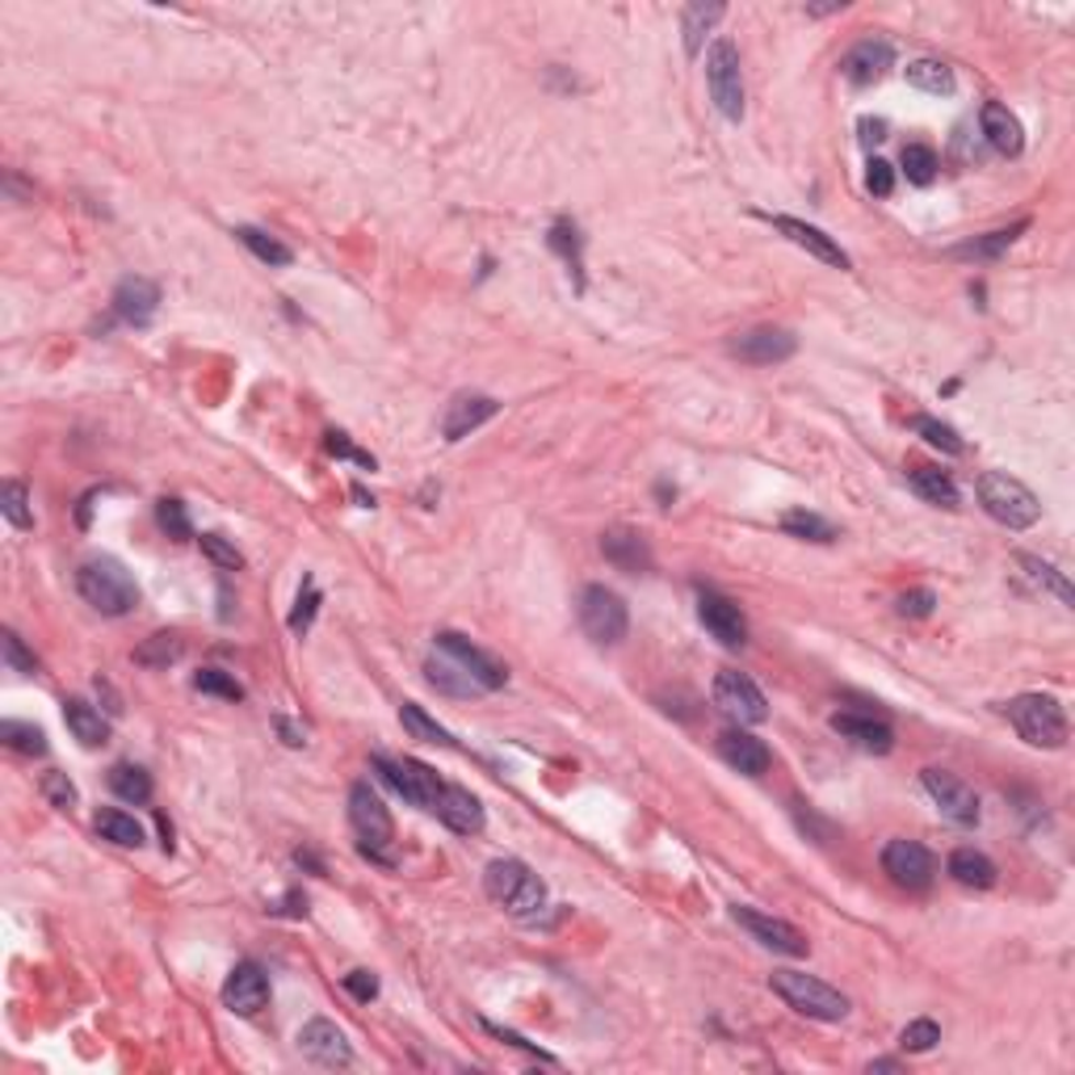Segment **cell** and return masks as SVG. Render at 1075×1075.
<instances>
[{
  "label": "cell",
  "mask_w": 1075,
  "mask_h": 1075,
  "mask_svg": "<svg viewBox=\"0 0 1075 1075\" xmlns=\"http://www.w3.org/2000/svg\"><path fill=\"white\" fill-rule=\"evenodd\" d=\"M483 891L492 904H501L513 920H538L547 911V886L526 861L501 858L483 870Z\"/></svg>",
  "instance_id": "obj_1"
},
{
  "label": "cell",
  "mask_w": 1075,
  "mask_h": 1075,
  "mask_svg": "<svg viewBox=\"0 0 1075 1075\" xmlns=\"http://www.w3.org/2000/svg\"><path fill=\"white\" fill-rule=\"evenodd\" d=\"M76 593L93 605L97 614H105V618H122V614H131L135 605H139V584H135V575L122 568L119 559H89V563H80V572H76Z\"/></svg>",
  "instance_id": "obj_2"
},
{
  "label": "cell",
  "mask_w": 1075,
  "mask_h": 1075,
  "mask_svg": "<svg viewBox=\"0 0 1075 1075\" xmlns=\"http://www.w3.org/2000/svg\"><path fill=\"white\" fill-rule=\"evenodd\" d=\"M769 987L773 996H782L786 1008H794L798 1017H811V1021H844L849 1017V996L828 987L824 979L815 975H803V971H773L769 975Z\"/></svg>",
  "instance_id": "obj_3"
},
{
  "label": "cell",
  "mask_w": 1075,
  "mask_h": 1075,
  "mask_svg": "<svg viewBox=\"0 0 1075 1075\" xmlns=\"http://www.w3.org/2000/svg\"><path fill=\"white\" fill-rule=\"evenodd\" d=\"M1004 715L1029 748H1063L1072 736V723L1051 693H1021L1004 706Z\"/></svg>",
  "instance_id": "obj_4"
},
{
  "label": "cell",
  "mask_w": 1075,
  "mask_h": 1075,
  "mask_svg": "<svg viewBox=\"0 0 1075 1075\" xmlns=\"http://www.w3.org/2000/svg\"><path fill=\"white\" fill-rule=\"evenodd\" d=\"M975 492H979V504L987 508V517L1008 529H1029V526H1038V517H1042L1038 496L1029 492L1021 479L1004 475V471H987V475H979Z\"/></svg>",
  "instance_id": "obj_5"
},
{
  "label": "cell",
  "mask_w": 1075,
  "mask_h": 1075,
  "mask_svg": "<svg viewBox=\"0 0 1075 1075\" xmlns=\"http://www.w3.org/2000/svg\"><path fill=\"white\" fill-rule=\"evenodd\" d=\"M349 824H354V832H358V840H361V853H370V858H379V861H391L395 824H391V815H387L383 798L366 786V782H358V786L349 790Z\"/></svg>",
  "instance_id": "obj_6"
},
{
  "label": "cell",
  "mask_w": 1075,
  "mask_h": 1075,
  "mask_svg": "<svg viewBox=\"0 0 1075 1075\" xmlns=\"http://www.w3.org/2000/svg\"><path fill=\"white\" fill-rule=\"evenodd\" d=\"M706 85L715 97L718 114L727 122L743 119V72H740V51L731 38H718L706 51Z\"/></svg>",
  "instance_id": "obj_7"
},
{
  "label": "cell",
  "mask_w": 1075,
  "mask_h": 1075,
  "mask_svg": "<svg viewBox=\"0 0 1075 1075\" xmlns=\"http://www.w3.org/2000/svg\"><path fill=\"white\" fill-rule=\"evenodd\" d=\"M580 630L593 639V643L609 647V643H622L626 639V605L614 589H605V584H589L584 593H580Z\"/></svg>",
  "instance_id": "obj_8"
},
{
  "label": "cell",
  "mask_w": 1075,
  "mask_h": 1075,
  "mask_svg": "<svg viewBox=\"0 0 1075 1075\" xmlns=\"http://www.w3.org/2000/svg\"><path fill=\"white\" fill-rule=\"evenodd\" d=\"M374 773L383 777L387 786L395 790L404 803H412V807H425V811H433L437 807V798H441V790H446V782L433 773L429 765H421V761H412V757H404V761H391V757H374Z\"/></svg>",
  "instance_id": "obj_9"
},
{
  "label": "cell",
  "mask_w": 1075,
  "mask_h": 1075,
  "mask_svg": "<svg viewBox=\"0 0 1075 1075\" xmlns=\"http://www.w3.org/2000/svg\"><path fill=\"white\" fill-rule=\"evenodd\" d=\"M710 697H715L718 710H723L727 718H736V723H765L769 718V702H765V693H761V685L736 669L718 672Z\"/></svg>",
  "instance_id": "obj_10"
},
{
  "label": "cell",
  "mask_w": 1075,
  "mask_h": 1075,
  "mask_svg": "<svg viewBox=\"0 0 1075 1075\" xmlns=\"http://www.w3.org/2000/svg\"><path fill=\"white\" fill-rule=\"evenodd\" d=\"M920 782H925L929 798L937 803V811L945 815L950 824H958V828H975V824H979V798H975V790L966 786L958 773L925 769Z\"/></svg>",
  "instance_id": "obj_11"
},
{
  "label": "cell",
  "mask_w": 1075,
  "mask_h": 1075,
  "mask_svg": "<svg viewBox=\"0 0 1075 1075\" xmlns=\"http://www.w3.org/2000/svg\"><path fill=\"white\" fill-rule=\"evenodd\" d=\"M883 870L891 874V883L904 886V891H929L932 878H937V865H932V853L916 840H891L883 849Z\"/></svg>",
  "instance_id": "obj_12"
},
{
  "label": "cell",
  "mask_w": 1075,
  "mask_h": 1075,
  "mask_svg": "<svg viewBox=\"0 0 1075 1075\" xmlns=\"http://www.w3.org/2000/svg\"><path fill=\"white\" fill-rule=\"evenodd\" d=\"M731 920H736L740 929L752 932V941H761V945H765V950H773V954L803 958L807 950H811V945H807V937L794 929V925H786V920H777V916H765V911L736 904V908H731Z\"/></svg>",
  "instance_id": "obj_13"
},
{
  "label": "cell",
  "mask_w": 1075,
  "mask_h": 1075,
  "mask_svg": "<svg viewBox=\"0 0 1075 1075\" xmlns=\"http://www.w3.org/2000/svg\"><path fill=\"white\" fill-rule=\"evenodd\" d=\"M437 651H441V656H450L458 669L467 672V676H471L483 693L504 690V681H508L504 664H496L488 651H479L471 639H462V635H455V630H441V635H437Z\"/></svg>",
  "instance_id": "obj_14"
},
{
  "label": "cell",
  "mask_w": 1075,
  "mask_h": 1075,
  "mask_svg": "<svg viewBox=\"0 0 1075 1075\" xmlns=\"http://www.w3.org/2000/svg\"><path fill=\"white\" fill-rule=\"evenodd\" d=\"M798 340L786 333V328H748V333H736L727 340V354L731 358L748 361V366H773V361L794 358Z\"/></svg>",
  "instance_id": "obj_15"
},
{
  "label": "cell",
  "mask_w": 1075,
  "mask_h": 1075,
  "mask_svg": "<svg viewBox=\"0 0 1075 1075\" xmlns=\"http://www.w3.org/2000/svg\"><path fill=\"white\" fill-rule=\"evenodd\" d=\"M299 1051L307 1054L311 1063H320V1067H349L354 1063V1046H349L345 1029L324 1021V1017H315V1021L299 1029Z\"/></svg>",
  "instance_id": "obj_16"
},
{
  "label": "cell",
  "mask_w": 1075,
  "mask_h": 1075,
  "mask_svg": "<svg viewBox=\"0 0 1075 1075\" xmlns=\"http://www.w3.org/2000/svg\"><path fill=\"white\" fill-rule=\"evenodd\" d=\"M697 618L710 630V639H718L723 647H743L748 643V622H743L740 605L727 601L723 593H697Z\"/></svg>",
  "instance_id": "obj_17"
},
{
  "label": "cell",
  "mask_w": 1075,
  "mask_h": 1075,
  "mask_svg": "<svg viewBox=\"0 0 1075 1075\" xmlns=\"http://www.w3.org/2000/svg\"><path fill=\"white\" fill-rule=\"evenodd\" d=\"M223 1004L239 1012V1017H257L265 1004H269V979L257 962H239L236 971L223 983Z\"/></svg>",
  "instance_id": "obj_18"
},
{
  "label": "cell",
  "mask_w": 1075,
  "mask_h": 1075,
  "mask_svg": "<svg viewBox=\"0 0 1075 1075\" xmlns=\"http://www.w3.org/2000/svg\"><path fill=\"white\" fill-rule=\"evenodd\" d=\"M496 412H501V404H496L492 395H471V391H462V395H455V400L446 404L441 437H446V441H462L467 433H475L479 425H488Z\"/></svg>",
  "instance_id": "obj_19"
},
{
  "label": "cell",
  "mask_w": 1075,
  "mask_h": 1075,
  "mask_svg": "<svg viewBox=\"0 0 1075 1075\" xmlns=\"http://www.w3.org/2000/svg\"><path fill=\"white\" fill-rule=\"evenodd\" d=\"M773 227H777V232H782L790 244L807 248L815 261L832 265V269H849V253H844V248H840L832 236H824L819 227H811V223H803V219H790V215H777V219H773Z\"/></svg>",
  "instance_id": "obj_20"
},
{
  "label": "cell",
  "mask_w": 1075,
  "mask_h": 1075,
  "mask_svg": "<svg viewBox=\"0 0 1075 1075\" xmlns=\"http://www.w3.org/2000/svg\"><path fill=\"white\" fill-rule=\"evenodd\" d=\"M891 68H895V51H891V43H883V38H865V43H858V47L844 55V76H849L858 89L878 85Z\"/></svg>",
  "instance_id": "obj_21"
},
{
  "label": "cell",
  "mask_w": 1075,
  "mask_h": 1075,
  "mask_svg": "<svg viewBox=\"0 0 1075 1075\" xmlns=\"http://www.w3.org/2000/svg\"><path fill=\"white\" fill-rule=\"evenodd\" d=\"M979 126H983V139L996 147L1000 156H1021V147H1026V131H1021V119L1000 105V101H987L979 110Z\"/></svg>",
  "instance_id": "obj_22"
},
{
  "label": "cell",
  "mask_w": 1075,
  "mask_h": 1075,
  "mask_svg": "<svg viewBox=\"0 0 1075 1075\" xmlns=\"http://www.w3.org/2000/svg\"><path fill=\"white\" fill-rule=\"evenodd\" d=\"M156 307H160V290L147 278H122L114 290V311L135 328H147L156 320Z\"/></svg>",
  "instance_id": "obj_23"
},
{
  "label": "cell",
  "mask_w": 1075,
  "mask_h": 1075,
  "mask_svg": "<svg viewBox=\"0 0 1075 1075\" xmlns=\"http://www.w3.org/2000/svg\"><path fill=\"white\" fill-rule=\"evenodd\" d=\"M718 757L727 761L731 769H740V773H748V777H761L769 769V748H765V740H757V736H748V731H740V727H731V731H723L718 736Z\"/></svg>",
  "instance_id": "obj_24"
},
{
  "label": "cell",
  "mask_w": 1075,
  "mask_h": 1075,
  "mask_svg": "<svg viewBox=\"0 0 1075 1075\" xmlns=\"http://www.w3.org/2000/svg\"><path fill=\"white\" fill-rule=\"evenodd\" d=\"M832 731H840L849 743H858V748L874 752V757H886L895 748L891 723H883V718L874 715H832Z\"/></svg>",
  "instance_id": "obj_25"
},
{
  "label": "cell",
  "mask_w": 1075,
  "mask_h": 1075,
  "mask_svg": "<svg viewBox=\"0 0 1075 1075\" xmlns=\"http://www.w3.org/2000/svg\"><path fill=\"white\" fill-rule=\"evenodd\" d=\"M433 815L446 824V828H455L462 837H471V832H483V807H479V798L471 790L462 786H446L441 790V798H437V807Z\"/></svg>",
  "instance_id": "obj_26"
},
{
  "label": "cell",
  "mask_w": 1075,
  "mask_h": 1075,
  "mask_svg": "<svg viewBox=\"0 0 1075 1075\" xmlns=\"http://www.w3.org/2000/svg\"><path fill=\"white\" fill-rule=\"evenodd\" d=\"M601 550H605V559H609L618 572H647V568H651V550H647V542L635 534V529H609V534L601 538Z\"/></svg>",
  "instance_id": "obj_27"
},
{
  "label": "cell",
  "mask_w": 1075,
  "mask_h": 1075,
  "mask_svg": "<svg viewBox=\"0 0 1075 1075\" xmlns=\"http://www.w3.org/2000/svg\"><path fill=\"white\" fill-rule=\"evenodd\" d=\"M996 861L979 853V849H954L950 853V878L962 886H975V891H987V886H996Z\"/></svg>",
  "instance_id": "obj_28"
},
{
  "label": "cell",
  "mask_w": 1075,
  "mask_h": 1075,
  "mask_svg": "<svg viewBox=\"0 0 1075 1075\" xmlns=\"http://www.w3.org/2000/svg\"><path fill=\"white\" fill-rule=\"evenodd\" d=\"M908 483H911V492H916L925 504H937V508H958V488H954V479L945 475V471H937V467H911Z\"/></svg>",
  "instance_id": "obj_29"
},
{
  "label": "cell",
  "mask_w": 1075,
  "mask_h": 1075,
  "mask_svg": "<svg viewBox=\"0 0 1075 1075\" xmlns=\"http://www.w3.org/2000/svg\"><path fill=\"white\" fill-rule=\"evenodd\" d=\"M64 723H68V731H72L85 748H97V743L110 740V723L97 715L89 702H80V697L64 702Z\"/></svg>",
  "instance_id": "obj_30"
},
{
  "label": "cell",
  "mask_w": 1075,
  "mask_h": 1075,
  "mask_svg": "<svg viewBox=\"0 0 1075 1075\" xmlns=\"http://www.w3.org/2000/svg\"><path fill=\"white\" fill-rule=\"evenodd\" d=\"M425 672H429V685H437L441 693H455V697H471V693H483L475 681H471L467 672L458 669L450 656H441V651H433L429 664H425Z\"/></svg>",
  "instance_id": "obj_31"
},
{
  "label": "cell",
  "mask_w": 1075,
  "mask_h": 1075,
  "mask_svg": "<svg viewBox=\"0 0 1075 1075\" xmlns=\"http://www.w3.org/2000/svg\"><path fill=\"white\" fill-rule=\"evenodd\" d=\"M904 76H908L911 89H920V93H937V97L954 93V72L941 59H916V64L904 68Z\"/></svg>",
  "instance_id": "obj_32"
},
{
  "label": "cell",
  "mask_w": 1075,
  "mask_h": 1075,
  "mask_svg": "<svg viewBox=\"0 0 1075 1075\" xmlns=\"http://www.w3.org/2000/svg\"><path fill=\"white\" fill-rule=\"evenodd\" d=\"M236 239L265 265H278V269H282V265L294 261V253H290L287 244H282L278 236H269V232H261V227H236Z\"/></svg>",
  "instance_id": "obj_33"
},
{
  "label": "cell",
  "mask_w": 1075,
  "mask_h": 1075,
  "mask_svg": "<svg viewBox=\"0 0 1075 1075\" xmlns=\"http://www.w3.org/2000/svg\"><path fill=\"white\" fill-rule=\"evenodd\" d=\"M97 832L105 840H114V844H122V849H139L144 844V828L135 824V815L114 811V807L97 811Z\"/></svg>",
  "instance_id": "obj_34"
},
{
  "label": "cell",
  "mask_w": 1075,
  "mask_h": 1075,
  "mask_svg": "<svg viewBox=\"0 0 1075 1075\" xmlns=\"http://www.w3.org/2000/svg\"><path fill=\"white\" fill-rule=\"evenodd\" d=\"M110 790L119 794L122 803L144 807L147 798H152V777H147V769H139V765H114L110 769Z\"/></svg>",
  "instance_id": "obj_35"
},
{
  "label": "cell",
  "mask_w": 1075,
  "mask_h": 1075,
  "mask_svg": "<svg viewBox=\"0 0 1075 1075\" xmlns=\"http://www.w3.org/2000/svg\"><path fill=\"white\" fill-rule=\"evenodd\" d=\"M723 4H690L685 13H681V30H685V51L697 55L702 51V38L710 34V25L723 22Z\"/></svg>",
  "instance_id": "obj_36"
},
{
  "label": "cell",
  "mask_w": 1075,
  "mask_h": 1075,
  "mask_svg": "<svg viewBox=\"0 0 1075 1075\" xmlns=\"http://www.w3.org/2000/svg\"><path fill=\"white\" fill-rule=\"evenodd\" d=\"M782 529L790 538H807V542H837V526L824 522L819 513H807V508H794L782 517Z\"/></svg>",
  "instance_id": "obj_37"
},
{
  "label": "cell",
  "mask_w": 1075,
  "mask_h": 1075,
  "mask_svg": "<svg viewBox=\"0 0 1075 1075\" xmlns=\"http://www.w3.org/2000/svg\"><path fill=\"white\" fill-rule=\"evenodd\" d=\"M1029 223H1017V227H1008V232H987L983 239H971V244H958L954 257L962 261H987V257H1000L1004 248H1012V239L1026 232Z\"/></svg>",
  "instance_id": "obj_38"
},
{
  "label": "cell",
  "mask_w": 1075,
  "mask_h": 1075,
  "mask_svg": "<svg viewBox=\"0 0 1075 1075\" xmlns=\"http://www.w3.org/2000/svg\"><path fill=\"white\" fill-rule=\"evenodd\" d=\"M400 723H404L407 731L416 736V740H425V743H441V748H455V740H450V731L437 723V718H429L416 702H404L400 706Z\"/></svg>",
  "instance_id": "obj_39"
},
{
  "label": "cell",
  "mask_w": 1075,
  "mask_h": 1075,
  "mask_svg": "<svg viewBox=\"0 0 1075 1075\" xmlns=\"http://www.w3.org/2000/svg\"><path fill=\"white\" fill-rule=\"evenodd\" d=\"M0 740L9 743L13 752H22V757H43L47 752V736L34 723H18V718H4L0 723Z\"/></svg>",
  "instance_id": "obj_40"
},
{
  "label": "cell",
  "mask_w": 1075,
  "mask_h": 1075,
  "mask_svg": "<svg viewBox=\"0 0 1075 1075\" xmlns=\"http://www.w3.org/2000/svg\"><path fill=\"white\" fill-rule=\"evenodd\" d=\"M1021 568H1026L1029 580H1033L1038 589H1051V593L1063 601V605H1072V601H1075L1072 584H1067V575L1059 572V568H1051V563H1042L1038 555H1021Z\"/></svg>",
  "instance_id": "obj_41"
},
{
  "label": "cell",
  "mask_w": 1075,
  "mask_h": 1075,
  "mask_svg": "<svg viewBox=\"0 0 1075 1075\" xmlns=\"http://www.w3.org/2000/svg\"><path fill=\"white\" fill-rule=\"evenodd\" d=\"M0 513L9 517V526H18V529H30V526H34V513H30V496H25V483L9 479V483L0 488Z\"/></svg>",
  "instance_id": "obj_42"
},
{
  "label": "cell",
  "mask_w": 1075,
  "mask_h": 1075,
  "mask_svg": "<svg viewBox=\"0 0 1075 1075\" xmlns=\"http://www.w3.org/2000/svg\"><path fill=\"white\" fill-rule=\"evenodd\" d=\"M911 429L920 433L932 450H941V455H962V450H966V446H962V437H958L950 425L932 421V416H911Z\"/></svg>",
  "instance_id": "obj_43"
},
{
  "label": "cell",
  "mask_w": 1075,
  "mask_h": 1075,
  "mask_svg": "<svg viewBox=\"0 0 1075 1075\" xmlns=\"http://www.w3.org/2000/svg\"><path fill=\"white\" fill-rule=\"evenodd\" d=\"M937 152L925 144H908L904 147V172H908L911 186H932L937 181Z\"/></svg>",
  "instance_id": "obj_44"
},
{
  "label": "cell",
  "mask_w": 1075,
  "mask_h": 1075,
  "mask_svg": "<svg viewBox=\"0 0 1075 1075\" xmlns=\"http://www.w3.org/2000/svg\"><path fill=\"white\" fill-rule=\"evenodd\" d=\"M181 656V639L177 635H152L139 651H135V660L139 664H152V669H165V664H172Z\"/></svg>",
  "instance_id": "obj_45"
},
{
  "label": "cell",
  "mask_w": 1075,
  "mask_h": 1075,
  "mask_svg": "<svg viewBox=\"0 0 1075 1075\" xmlns=\"http://www.w3.org/2000/svg\"><path fill=\"white\" fill-rule=\"evenodd\" d=\"M198 547H202V555L215 563V568H223V572H236V568H244V555H239L223 534H202L198 538Z\"/></svg>",
  "instance_id": "obj_46"
},
{
  "label": "cell",
  "mask_w": 1075,
  "mask_h": 1075,
  "mask_svg": "<svg viewBox=\"0 0 1075 1075\" xmlns=\"http://www.w3.org/2000/svg\"><path fill=\"white\" fill-rule=\"evenodd\" d=\"M937 1042H941V1026H937V1021H929V1017L911 1021V1026H904V1033H899V1046H904V1051H911V1054L932 1051Z\"/></svg>",
  "instance_id": "obj_47"
},
{
  "label": "cell",
  "mask_w": 1075,
  "mask_h": 1075,
  "mask_svg": "<svg viewBox=\"0 0 1075 1075\" xmlns=\"http://www.w3.org/2000/svg\"><path fill=\"white\" fill-rule=\"evenodd\" d=\"M43 798H47L55 811H72L76 803H80V794H76V786L68 782V773H47V777H43Z\"/></svg>",
  "instance_id": "obj_48"
},
{
  "label": "cell",
  "mask_w": 1075,
  "mask_h": 1075,
  "mask_svg": "<svg viewBox=\"0 0 1075 1075\" xmlns=\"http://www.w3.org/2000/svg\"><path fill=\"white\" fill-rule=\"evenodd\" d=\"M193 690L198 693H215V697H227V702H239L244 697V690H239L236 681L227 676V672H219V669H202L198 676H193Z\"/></svg>",
  "instance_id": "obj_49"
},
{
  "label": "cell",
  "mask_w": 1075,
  "mask_h": 1075,
  "mask_svg": "<svg viewBox=\"0 0 1075 1075\" xmlns=\"http://www.w3.org/2000/svg\"><path fill=\"white\" fill-rule=\"evenodd\" d=\"M156 522L165 529L168 538H190V517H186V504L181 501H160L156 504Z\"/></svg>",
  "instance_id": "obj_50"
},
{
  "label": "cell",
  "mask_w": 1075,
  "mask_h": 1075,
  "mask_svg": "<svg viewBox=\"0 0 1075 1075\" xmlns=\"http://www.w3.org/2000/svg\"><path fill=\"white\" fill-rule=\"evenodd\" d=\"M0 647H4V660H9V669H13V672H25V676H34V672H38V660L25 651L22 639H18L13 630H4V635H0Z\"/></svg>",
  "instance_id": "obj_51"
},
{
  "label": "cell",
  "mask_w": 1075,
  "mask_h": 1075,
  "mask_svg": "<svg viewBox=\"0 0 1075 1075\" xmlns=\"http://www.w3.org/2000/svg\"><path fill=\"white\" fill-rule=\"evenodd\" d=\"M550 248H555V253H559V257H563V261L580 273V239H575V227H568V223H555V227H550Z\"/></svg>",
  "instance_id": "obj_52"
},
{
  "label": "cell",
  "mask_w": 1075,
  "mask_h": 1075,
  "mask_svg": "<svg viewBox=\"0 0 1075 1075\" xmlns=\"http://www.w3.org/2000/svg\"><path fill=\"white\" fill-rule=\"evenodd\" d=\"M315 605H320V589H315V584H307V589L299 593L294 614H290V630H294V635H303V630L311 626V618H315Z\"/></svg>",
  "instance_id": "obj_53"
},
{
  "label": "cell",
  "mask_w": 1075,
  "mask_h": 1075,
  "mask_svg": "<svg viewBox=\"0 0 1075 1075\" xmlns=\"http://www.w3.org/2000/svg\"><path fill=\"white\" fill-rule=\"evenodd\" d=\"M865 186H870L874 198H891V190H895V168L886 165V160H870V168H865Z\"/></svg>",
  "instance_id": "obj_54"
},
{
  "label": "cell",
  "mask_w": 1075,
  "mask_h": 1075,
  "mask_svg": "<svg viewBox=\"0 0 1075 1075\" xmlns=\"http://www.w3.org/2000/svg\"><path fill=\"white\" fill-rule=\"evenodd\" d=\"M932 605H937V597H932L929 589H911V593H904V597H899V605H895V609H899L904 618H929Z\"/></svg>",
  "instance_id": "obj_55"
},
{
  "label": "cell",
  "mask_w": 1075,
  "mask_h": 1075,
  "mask_svg": "<svg viewBox=\"0 0 1075 1075\" xmlns=\"http://www.w3.org/2000/svg\"><path fill=\"white\" fill-rule=\"evenodd\" d=\"M345 992H349L354 1000L370 1004L374 996H379V979H374L370 971H349V975H345Z\"/></svg>",
  "instance_id": "obj_56"
},
{
  "label": "cell",
  "mask_w": 1075,
  "mask_h": 1075,
  "mask_svg": "<svg viewBox=\"0 0 1075 1075\" xmlns=\"http://www.w3.org/2000/svg\"><path fill=\"white\" fill-rule=\"evenodd\" d=\"M324 446H328V455H336V458H354L358 467H366V471H374V458H370V455H361L358 446H349V437H345V433H328V441H324Z\"/></svg>",
  "instance_id": "obj_57"
},
{
  "label": "cell",
  "mask_w": 1075,
  "mask_h": 1075,
  "mask_svg": "<svg viewBox=\"0 0 1075 1075\" xmlns=\"http://www.w3.org/2000/svg\"><path fill=\"white\" fill-rule=\"evenodd\" d=\"M278 731H282V740H287L290 748H303V743H307V740H303V731H299L290 718H278Z\"/></svg>",
  "instance_id": "obj_58"
},
{
  "label": "cell",
  "mask_w": 1075,
  "mask_h": 1075,
  "mask_svg": "<svg viewBox=\"0 0 1075 1075\" xmlns=\"http://www.w3.org/2000/svg\"><path fill=\"white\" fill-rule=\"evenodd\" d=\"M883 131H886L883 122H870V119H861V144H878V139H886Z\"/></svg>",
  "instance_id": "obj_59"
},
{
  "label": "cell",
  "mask_w": 1075,
  "mask_h": 1075,
  "mask_svg": "<svg viewBox=\"0 0 1075 1075\" xmlns=\"http://www.w3.org/2000/svg\"><path fill=\"white\" fill-rule=\"evenodd\" d=\"M895 1067H899L895 1059H878V1063H870V1072H895Z\"/></svg>",
  "instance_id": "obj_60"
}]
</instances>
